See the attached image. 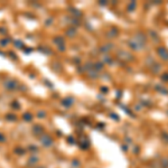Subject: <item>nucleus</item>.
Segmentation results:
<instances>
[{
	"mask_svg": "<svg viewBox=\"0 0 168 168\" xmlns=\"http://www.w3.org/2000/svg\"><path fill=\"white\" fill-rule=\"evenodd\" d=\"M149 35L151 36V39H154L155 42H159L160 39H159V36H158V34L155 32V30H149Z\"/></svg>",
	"mask_w": 168,
	"mask_h": 168,
	"instance_id": "obj_4",
	"label": "nucleus"
},
{
	"mask_svg": "<svg viewBox=\"0 0 168 168\" xmlns=\"http://www.w3.org/2000/svg\"><path fill=\"white\" fill-rule=\"evenodd\" d=\"M160 70H161V65L158 64V63H155V64L151 66V72H152L154 74H158V73L160 72Z\"/></svg>",
	"mask_w": 168,
	"mask_h": 168,
	"instance_id": "obj_3",
	"label": "nucleus"
},
{
	"mask_svg": "<svg viewBox=\"0 0 168 168\" xmlns=\"http://www.w3.org/2000/svg\"><path fill=\"white\" fill-rule=\"evenodd\" d=\"M134 8H136V2L132 1L130 5L128 6V10H129V11H132V10H134Z\"/></svg>",
	"mask_w": 168,
	"mask_h": 168,
	"instance_id": "obj_8",
	"label": "nucleus"
},
{
	"mask_svg": "<svg viewBox=\"0 0 168 168\" xmlns=\"http://www.w3.org/2000/svg\"><path fill=\"white\" fill-rule=\"evenodd\" d=\"M152 63H155V61H154V58H152V57H147V59H146V65H147V66H152V65H154V64H152Z\"/></svg>",
	"mask_w": 168,
	"mask_h": 168,
	"instance_id": "obj_6",
	"label": "nucleus"
},
{
	"mask_svg": "<svg viewBox=\"0 0 168 168\" xmlns=\"http://www.w3.org/2000/svg\"><path fill=\"white\" fill-rule=\"evenodd\" d=\"M132 40L137 44V46L139 47V49L144 48V47L146 46V44H147V37H146V35L142 34V33H137V34L133 36Z\"/></svg>",
	"mask_w": 168,
	"mask_h": 168,
	"instance_id": "obj_1",
	"label": "nucleus"
},
{
	"mask_svg": "<svg viewBox=\"0 0 168 168\" xmlns=\"http://www.w3.org/2000/svg\"><path fill=\"white\" fill-rule=\"evenodd\" d=\"M160 78H161V81H163V82H168V72L163 73L161 76H160Z\"/></svg>",
	"mask_w": 168,
	"mask_h": 168,
	"instance_id": "obj_7",
	"label": "nucleus"
},
{
	"mask_svg": "<svg viewBox=\"0 0 168 168\" xmlns=\"http://www.w3.org/2000/svg\"><path fill=\"white\" fill-rule=\"evenodd\" d=\"M155 89L158 91V92H160V93H164V94H168V90L167 89H165L164 86H161V85H156L155 86Z\"/></svg>",
	"mask_w": 168,
	"mask_h": 168,
	"instance_id": "obj_5",
	"label": "nucleus"
},
{
	"mask_svg": "<svg viewBox=\"0 0 168 168\" xmlns=\"http://www.w3.org/2000/svg\"><path fill=\"white\" fill-rule=\"evenodd\" d=\"M157 54L159 55V57L163 59V61H168V49L164 46H159L157 48Z\"/></svg>",
	"mask_w": 168,
	"mask_h": 168,
	"instance_id": "obj_2",
	"label": "nucleus"
}]
</instances>
